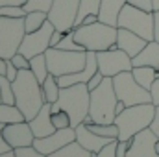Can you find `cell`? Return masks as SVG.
<instances>
[{"label":"cell","mask_w":159,"mask_h":157,"mask_svg":"<svg viewBox=\"0 0 159 157\" xmlns=\"http://www.w3.org/2000/svg\"><path fill=\"white\" fill-rule=\"evenodd\" d=\"M13 94H15V105L22 111L28 122L46 104L43 87L32 70H19V76L13 81Z\"/></svg>","instance_id":"obj_1"},{"label":"cell","mask_w":159,"mask_h":157,"mask_svg":"<svg viewBox=\"0 0 159 157\" xmlns=\"http://www.w3.org/2000/svg\"><path fill=\"white\" fill-rule=\"evenodd\" d=\"M156 117L154 104H139L126 107L115 117V124L119 128V141H131L143 129H148Z\"/></svg>","instance_id":"obj_2"},{"label":"cell","mask_w":159,"mask_h":157,"mask_svg":"<svg viewBox=\"0 0 159 157\" xmlns=\"http://www.w3.org/2000/svg\"><path fill=\"white\" fill-rule=\"evenodd\" d=\"M117 34L119 28L109 26L106 22H93V24H81L74 28V39L81 44L87 52H102L117 46Z\"/></svg>","instance_id":"obj_3"},{"label":"cell","mask_w":159,"mask_h":157,"mask_svg":"<svg viewBox=\"0 0 159 157\" xmlns=\"http://www.w3.org/2000/svg\"><path fill=\"white\" fill-rule=\"evenodd\" d=\"M117 92L113 78H104V81L91 91V107H89V117L93 122L98 124H113L117 117Z\"/></svg>","instance_id":"obj_4"},{"label":"cell","mask_w":159,"mask_h":157,"mask_svg":"<svg viewBox=\"0 0 159 157\" xmlns=\"http://www.w3.org/2000/svg\"><path fill=\"white\" fill-rule=\"evenodd\" d=\"M59 109L67 111L72 120V128L83 124V120L89 117V107H91V91L87 83H78L70 87H61L57 102Z\"/></svg>","instance_id":"obj_5"},{"label":"cell","mask_w":159,"mask_h":157,"mask_svg":"<svg viewBox=\"0 0 159 157\" xmlns=\"http://www.w3.org/2000/svg\"><path fill=\"white\" fill-rule=\"evenodd\" d=\"M44 56H46L48 70L56 78L80 72L81 69H85V63H87V52H72V50H61V48H48L44 52Z\"/></svg>","instance_id":"obj_6"},{"label":"cell","mask_w":159,"mask_h":157,"mask_svg":"<svg viewBox=\"0 0 159 157\" xmlns=\"http://www.w3.org/2000/svg\"><path fill=\"white\" fill-rule=\"evenodd\" d=\"M113 85H115L117 98L120 102H124L126 107L139 105V104H154L152 102V92L137 83V79L133 78L131 70L117 74L113 78Z\"/></svg>","instance_id":"obj_7"},{"label":"cell","mask_w":159,"mask_h":157,"mask_svg":"<svg viewBox=\"0 0 159 157\" xmlns=\"http://www.w3.org/2000/svg\"><path fill=\"white\" fill-rule=\"evenodd\" d=\"M117 28H126L146 41H154V11H143L139 7H133L126 4L119 15V24Z\"/></svg>","instance_id":"obj_8"},{"label":"cell","mask_w":159,"mask_h":157,"mask_svg":"<svg viewBox=\"0 0 159 157\" xmlns=\"http://www.w3.org/2000/svg\"><path fill=\"white\" fill-rule=\"evenodd\" d=\"M26 35L24 19H7L0 17V57L11 59Z\"/></svg>","instance_id":"obj_9"},{"label":"cell","mask_w":159,"mask_h":157,"mask_svg":"<svg viewBox=\"0 0 159 157\" xmlns=\"http://www.w3.org/2000/svg\"><path fill=\"white\" fill-rule=\"evenodd\" d=\"M96 59H98V70L106 78H115L120 72H126V70L133 69L131 57L124 50H120L119 46L96 52Z\"/></svg>","instance_id":"obj_10"},{"label":"cell","mask_w":159,"mask_h":157,"mask_svg":"<svg viewBox=\"0 0 159 157\" xmlns=\"http://www.w3.org/2000/svg\"><path fill=\"white\" fill-rule=\"evenodd\" d=\"M78 11L80 0H54L48 11V20L56 26V30L69 32V30H74Z\"/></svg>","instance_id":"obj_11"},{"label":"cell","mask_w":159,"mask_h":157,"mask_svg":"<svg viewBox=\"0 0 159 157\" xmlns=\"http://www.w3.org/2000/svg\"><path fill=\"white\" fill-rule=\"evenodd\" d=\"M54 32H56V26L50 20H46L43 28L35 30V32H30V34L24 35L19 52L22 56H26L28 59H32V57H35L39 54H44L50 48V37H52Z\"/></svg>","instance_id":"obj_12"},{"label":"cell","mask_w":159,"mask_h":157,"mask_svg":"<svg viewBox=\"0 0 159 157\" xmlns=\"http://www.w3.org/2000/svg\"><path fill=\"white\" fill-rule=\"evenodd\" d=\"M76 141V129L74 128H65V129H56L52 135L48 137H43V139H35L34 141V146L39 150L41 154L44 155H50L61 148H65L67 144L74 142Z\"/></svg>","instance_id":"obj_13"},{"label":"cell","mask_w":159,"mask_h":157,"mask_svg":"<svg viewBox=\"0 0 159 157\" xmlns=\"http://www.w3.org/2000/svg\"><path fill=\"white\" fill-rule=\"evenodd\" d=\"M2 135L7 141V144L15 150V148H22V146H30L35 141V135L30 128V122H15V124H7L2 128Z\"/></svg>","instance_id":"obj_14"},{"label":"cell","mask_w":159,"mask_h":157,"mask_svg":"<svg viewBox=\"0 0 159 157\" xmlns=\"http://www.w3.org/2000/svg\"><path fill=\"white\" fill-rule=\"evenodd\" d=\"M156 142H157V135L150 128L143 129L129 141L126 157H159L157 150H156Z\"/></svg>","instance_id":"obj_15"},{"label":"cell","mask_w":159,"mask_h":157,"mask_svg":"<svg viewBox=\"0 0 159 157\" xmlns=\"http://www.w3.org/2000/svg\"><path fill=\"white\" fill-rule=\"evenodd\" d=\"M76 129V142H80L85 150H89L91 154H98L106 144H109L113 139H107V137H100L96 135L94 131H91L85 124H80L74 128Z\"/></svg>","instance_id":"obj_16"},{"label":"cell","mask_w":159,"mask_h":157,"mask_svg":"<svg viewBox=\"0 0 159 157\" xmlns=\"http://www.w3.org/2000/svg\"><path fill=\"white\" fill-rule=\"evenodd\" d=\"M30 128H32L35 139L48 137V135H52L56 131V126L52 124V104L43 105V109L30 120Z\"/></svg>","instance_id":"obj_17"},{"label":"cell","mask_w":159,"mask_h":157,"mask_svg":"<svg viewBox=\"0 0 159 157\" xmlns=\"http://www.w3.org/2000/svg\"><path fill=\"white\" fill-rule=\"evenodd\" d=\"M148 41L126 28H119V34H117V46L120 50H124L129 57H135L144 46H146Z\"/></svg>","instance_id":"obj_18"},{"label":"cell","mask_w":159,"mask_h":157,"mask_svg":"<svg viewBox=\"0 0 159 157\" xmlns=\"http://www.w3.org/2000/svg\"><path fill=\"white\" fill-rule=\"evenodd\" d=\"M126 4H128V0H102L100 11H98V20L117 28V24H119V15H120L122 7H124Z\"/></svg>","instance_id":"obj_19"},{"label":"cell","mask_w":159,"mask_h":157,"mask_svg":"<svg viewBox=\"0 0 159 157\" xmlns=\"http://www.w3.org/2000/svg\"><path fill=\"white\" fill-rule=\"evenodd\" d=\"M133 67H154L159 70V43L157 41H148L146 46L135 56L131 57Z\"/></svg>","instance_id":"obj_20"},{"label":"cell","mask_w":159,"mask_h":157,"mask_svg":"<svg viewBox=\"0 0 159 157\" xmlns=\"http://www.w3.org/2000/svg\"><path fill=\"white\" fill-rule=\"evenodd\" d=\"M131 74H133V78L137 79L139 85H143L148 91L152 89L154 81L159 78V70H156L154 67H133Z\"/></svg>","instance_id":"obj_21"},{"label":"cell","mask_w":159,"mask_h":157,"mask_svg":"<svg viewBox=\"0 0 159 157\" xmlns=\"http://www.w3.org/2000/svg\"><path fill=\"white\" fill-rule=\"evenodd\" d=\"M26 117L22 115V111L15 105V104H4L0 102V124L7 126V124H15V122H24Z\"/></svg>","instance_id":"obj_22"},{"label":"cell","mask_w":159,"mask_h":157,"mask_svg":"<svg viewBox=\"0 0 159 157\" xmlns=\"http://www.w3.org/2000/svg\"><path fill=\"white\" fill-rule=\"evenodd\" d=\"M41 87H43V94H44L46 104H54V102H57L59 92H61V87H59L57 78H56L54 74H48V78L41 83Z\"/></svg>","instance_id":"obj_23"},{"label":"cell","mask_w":159,"mask_h":157,"mask_svg":"<svg viewBox=\"0 0 159 157\" xmlns=\"http://www.w3.org/2000/svg\"><path fill=\"white\" fill-rule=\"evenodd\" d=\"M46 157H93V154L89 150H85L80 142L74 141V142L67 144L65 148H61V150H57V152H54V154H50Z\"/></svg>","instance_id":"obj_24"},{"label":"cell","mask_w":159,"mask_h":157,"mask_svg":"<svg viewBox=\"0 0 159 157\" xmlns=\"http://www.w3.org/2000/svg\"><path fill=\"white\" fill-rule=\"evenodd\" d=\"M100 4H102V0H80V11H78V19H76L74 28L81 26V22H83V19L87 15H96L98 17Z\"/></svg>","instance_id":"obj_25"},{"label":"cell","mask_w":159,"mask_h":157,"mask_svg":"<svg viewBox=\"0 0 159 157\" xmlns=\"http://www.w3.org/2000/svg\"><path fill=\"white\" fill-rule=\"evenodd\" d=\"M30 70L35 74V78L39 79V83H43L44 79L48 78L50 70H48V63H46V56L44 54H39V56L30 59Z\"/></svg>","instance_id":"obj_26"},{"label":"cell","mask_w":159,"mask_h":157,"mask_svg":"<svg viewBox=\"0 0 159 157\" xmlns=\"http://www.w3.org/2000/svg\"><path fill=\"white\" fill-rule=\"evenodd\" d=\"M48 20V13L44 11H28L24 17V26H26V34L35 32L44 26V22Z\"/></svg>","instance_id":"obj_27"},{"label":"cell","mask_w":159,"mask_h":157,"mask_svg":"<svg viewBox=\"0 0 159 157\" xmlns=\"http://www.w3.org/2000/svg\"><path fill=\"white\" fill-rule=\"evenodd\" d=\"M91 131H94L96 135L100 137H107V139H119V128L117 124H98V122H91V124H85Z\"/></svg>","instance_id":"obj_28"},{"label":"cell","mask_w":159,"mask_h":157,"mask_svg":"<svg viewBox=\"0 0 159 157\" xmlns=\"http://www.w3.org/2000/svg\"><path fill=\"white\" fill-rule=\"evenodd\" d=\"M56 48H61V50H72V52H87L81 44L76 43V39H74V30L65 32V37L61 39V43H59Z\"/></svg>","instance_id":"obj_29"},{"label":"cell","mask_w":159,"mask_h":157,"mask_svg":"<svg viewBox=\"0 0 159 157\" xmlns=\"http://www.w3.org/2000/svg\"><path fill=\"white\" fill-rule=\"evenodd\" d=\"M52 124L56 126V129H65V128H72V120H70V115L63 109L52 113Z\"/></svg>","instance_id":"obj_30"},{"label":"cell","mask_w":159,"mask_h":157,"mask_svg":"<svg viewBox=\"0 0 159 157\" xmlns=\"http://www.w3.org/2000/svg\"><path fill=\"white\" fill-rule=\"evenodd\" d=\"M26 9L24 6H4L0 7V17H7V19H24L26 17Z\"/></svg>","instance_id":"obj_31"},{"label":"cell","mask_w":159,"mask_h":157,"mask_svg":"<svg viewBox=\"0 0 159 157\" xmlns=\"http://www.w3.org/2000/svg\"><path fill=\"white\" fill-rule=\"evenodd\" d=\"M52 4H54V0H26L24 9L26 11H44V13H48Z\"/></svg>","instance_id":"obj_32"},{"label":"cell","mask_w":159,"mask_h":157,"mask_svg":"<svg viewBox=\"0 0 159 157\" xmlns=\"http://www.w3.org/2000/svg\"><path fill=\"white\" fill-rule=\"evenodd\" d=\"M13 152H15V155L17 157H46L44 154H41L34 144H30V146H22V148H15Z\"/></svg>","instance_id":"obj_33"},{"label":"cell","mask_w":159,"mask_h":157,"mask_svg":"<svg viewBox=\"0 0 159 157\" xmlns=\"http://www.w3.org/2000/svg\"><path fill=\"white\" fill-rule=\"evenodd\" d=\"M117 144H119V139H113L98 154H93V157H117Z\"/></svg>","instance_id":"obj_34"},{"label":"cell","mask_w":159,"mask_h":157,"mask_svg":"<svg viewBox=\"0 0 159 157\" xmlns=\"http://www.w3.org/2000/svg\"><path fill=\"white\" fill-rule=\"evenodd\" d=\"M11 61H13V65H15L19 70H30V59H28L26 56H22L20 52H17V54L11 57Z\"/></svg>","instance_id":"obj_35"},{"label":"cell","mask_w":159,"mask_h":157,"mask_svg":"<svg viewBox=\"0 0 159 157\" xmlns=\"http://www.w3.org/2000/svg\"><path fill=\"white\" fill-rule=\"evenodd\" d=\"M128 4L133 6V7H139L143 11H148V13L154 11V2L152 0H128Z\"/></svg>","instance_id":"obj_36"},{"label":"cell","mask_w":159,"mask_h":157,"mask_svg":"<svg viewBox=\"0 0 159 157\" xmlns=\"http://www.w3.org/2000/svg\"><path fill=\"white\" fill-rule=\"evenodd\" d=\"M17 76H19V69L13 65L11 59H6V78L13 83V81L17 79Z\"/></svg>","instance_id":"obj_37"},{"label":"cell","mask_w":159,"mask_h":157,"mask_svg":"<svg viewBox=\"0 0 159 157\" xmlns=\"http://www.w3.org/2000/svg\"><path fill=\"white\" fill-rule=\"evenodd\" d=\"M104 78H106V76H104V74H102V72L98 70V72H96V74H94L93 78L87 81V87H89V91H94V89H96V87H98V85H100V83L104 81Z\"/></svg>","instance_id":"obj_38"},{"label":"cell","mask_w":159,"mask_h":157,"mask_svg":"<svg viewBox=\"0 0 159 157\" xmlns=\"http://www.w3.org/2000/svg\"><path fill=\"white\" fill-rule=\"evenodd\" d=\"M128 148H129V141H119V144H117V157H126L128 155Z\"/></svg>","instance_id":"obj_39"},{"label":"cell","mask_w":159,"mask_h":157,"mask_svg":"<svg viewBox=\"0 0 159 157\" xmlns=\"http://www.w3.org/2000/svg\"><path fill=\"white\" fill-rule=\"evenodd\" d=\"M65 37V32H59V30H56L54 34H52V37H50V48H56L59 43H61V39Z\"/></svg>","instance_id":"obj_40"},{"label":"cell","mask_w":159,"mask_h":157,"mask_svg":"<svg viewBox=\"0 0 159 157\" xmlns=\"http://www.w3.org/2000/svg\"><path fill=\"white\" fill-rule=\"evenodd\" d=\"M150 92H152V102H154V105H159V78L154 81Z\"/></svg>","instance_id":"obj_41"},{"label":"cell","mask_w":159,"mask_h":157,"mask_svg":"<svg viewBox=\"0 0 159 157\" xmlns=\"http://www.w3.org/2000/svg\"><path fill=\"white\" fill-rule=\"evenodd\" d=\"M154 41L159 43V9L154 11Z\"/></svg>","instance_id":"obj_42"},{"label":"cell","mask_w":159,"mask_h":157,"mask_svg":"<svg viewBox=\"0 0 159 157\" xmlns=\"http://www.w3.org/2000/svg\"><path fill=\"white\" fill-rule=\"evenodd\" d=\"M150 129L157 135V139H159V105H156V117H154V122H152Z\"/></svg>","instance_id":"obj_43"},{"label":"cell","mask_w":159,"mask_h":157,"mask_svg":"<svg viewBox=\"0 0 159 157\" xmlns=\"http://www.w3.org/2000/svg\"><path fill=\"white\" fill-rule=\"evenodd\" d=\"M4 128V126H2ZM2 128H0V154H6V152H9V150H13L9 144H7V141L4 139V135H2Z\"/></svg>","instance_id":"obj_44"},{"label":"cell","mask_w":159,"mask_h":157,"mask_svg":"<svg viewBox=\"0 0 159 157\" xmlns=\"http://www.w3.org/2000/svg\"><path fill=\"white\" fill-rule=\"evenodd\" d=\"M26 0H0V7L4 6H24Z\"/></svg>","instance_id":"obj_45"},{"label":"cell","mask_w":159,"mask_h":157,"mask_svg":"<svg viewBox=\"0 0 159 157\" xmlns=\"http://www.w3.org/2000/svg\"><path fill=\"white\" fill-rule=\"evenodd\" d=\"M96 20H98V17H96V15H87V17L83 19V22H81V24H93V22H96Z\"/></svg>","instance_id":"obj_46"},{"label":"cell","mask_w":159,"mask_h":157,"mask_svg":"<svg viewBox=\"0 0 159 157\" xmlns=\"http://www.w3.org/2000/svg\"><path fill=\"white\" fill-rule=\"evenodd\" d=\"M0 74H6V59L0 57Z\"/></svg>","instance_id":"obj_47"},{"label":"cell","mask_w":159,"mask_h":157,"mask_svg":"<svg viewBox=\"0 0 159 157\" xmlns=\"http://www.w3.org/2000/svg\"><path fill=\"white\" fill-rule=\"evenodd\" d=\"M0 157H17V155H15L13 150H9V152H6V154H0Z\"/></svg>","instance_id":"obj_48"},{"label":"cell","mask_w":159,"mask_h":157,"mask_svg":"<svg viewBox=\"0 0 159 157\" xmlns=\"http://www.w3.org/2000/svg\"><path fill=\"white\" fill-rule=\"evenodd\" d=\"M154 2V11H157L159 9V0H152Z\"/></svg>","instance_id":"obj_49"},{"label":"cell","mask_w":159,"mask_h":157,"mask_svg":"<svg viewBox=\"0 0 159 157\" xmlns=\"http://www.w3.org/2000/svg\"><path fill=\"white\" fill-rule=\"evenodd\" d=\"M156 150H157V154H159V139H157V142H156Z\"/></svg>","instance_id":"obj_50"},{"label":"cell","mask_w":159,"mask_h":157,"mask_svg":"<svg viewBox=\"0 0 159 157\" xmlns=\"http://www.w3.org/2000/svg\"><path fill=\"white\" fill-rule=\"evenodd\" d=\"M0 102H2V91H0Z\"/></svg>","instance_id":"obj_51"},{"label":"cell","mask_w":159,"mask_h":157,"mask_svg":"<svg viewBox=\"0 0 159 157\" xmlns=\"http://www.w3.org/2000/svg\"><path fill=\"white\" fill-rule=\"evenodd\" d=\"M0 128H2V124H0Z\"/></svg>","instance_id":"obj_52"}]
</instances>
